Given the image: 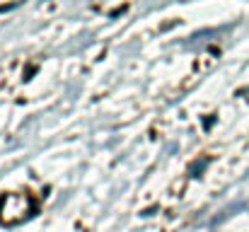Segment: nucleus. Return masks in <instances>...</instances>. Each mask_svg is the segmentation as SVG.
<instances>
[{"label":"nucleus","mask_w":249,"mask_h":232,"mask_svg":"<svg viewBox=\"0 0 249 232\" xmlns=\"http://www.w3.org/2000/svg\"><path fill=\"white\" fill-rule=\"evenodd\" d=\"M206 162H208V160H203V162H196V164L191 167V174H194V177H198V174H201V169L206 167Z\"/></svg>","instance_id":"nucleus-1"}]
</instances>
